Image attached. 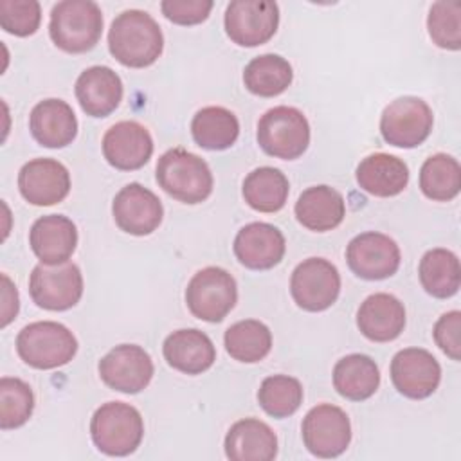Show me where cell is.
I'll list each match as a JSON object with an SVG mask.
<instances>
[{
  "instance_id": "cell-1",
  "label": "cell",
  "mask_w": 461,
  "mask_h": 461,
  "mask_svg": "<svg viewBox=\"0 0 461 461\" xmlns=\"http://www.w3.org/2000/svg\"><path fill=\"white\" fill-rule=\"evenodd\" d=\"M108 49L121 65L144 68L153 65L162 54L164 36L151 14L140 9H128L112 22Z\"/></svg>"
},
{
  "instance_id": "cell-9",
  "label": "cell",
  "mask_w": 461,
  "mask_h": 461,
  "mask_svg": "<svg viewBox=\"0 0 461 461\" xmlns=\"http://www.w3.org/2000/svg\"><path fill=\"white\" fill-rule=\"evenodd\" d=\"M32 301L45 310L63 312L76 306L83 295V276L77 265H36L29 277Z\"/></svg>"
},
{
  "instance_id": "cell-18",
  "label": "cell",
  "mask_w": 461,
  "mask_h": 461,
  "mask_svg": "<svg viewBox=\"0 0 461 461\" xmlns=\"http://www.w3.org/2000/svg\"><path fill=\"white\" fill-rule=\"evenodd\" d=\"M151 153L153 139L149 131L137 121L115 122L103 137V155L115 169H139L149 160Z\"/></svg>"
},
{
  "instance_id": "cell-36",
  "label": "cell",
  "mask_w": 461,
  "mask_h": 461,
  "mask_svg": "<svg viewBox=\"0 0 461 461\" xmlns=\"http://www.w3.org/2000/svg\"><path fill=\"white\" fill-rule=\"evenodd\" d=\"M34 394L29 384L20 378L0 380V427L2 430L22 427L32 414Z\"/></svg>"
},
{
  "instance_id": "cell-31",
  "label": "cell",
  "mask_w": 461,
  "mask_h": 461,
  "mask_svg": "<svg viewBox=\"0 0 461 461\" xmlns=\"http://www.w3.org/2000/svg\"><path fill=\"white\" fill-rule=\"evenodd\" d=\"M288 178L277 167L263 166L250 171L243 180L245 202L259 212H276L288 198Z\"/></svg>"
},
{
  "instance_id": "cell-26",
  "label": "cell",
  "mask_w": 461,
  "mask_h": 461,
  "mask_svg": "<svg viewBox=\"0 0 461 461\" xmlns=\"http://www.w3.org/2000/svg\"><path fill=\"white\" fill-rule=\"evenodd\" d=\"M297 221L315 232H326L340 225L346 216L342 194L330 185H313L301 193L295 202Z\"/></svg>"
},
{
  "instance_id": "cell-22",
  "label": "cell",
  "mask_w": 461,
  "mask_h": 461,
  "mask_svg": "<svg viewBox=\"0 0 461 461\" xmlns=\"http://www.w3.org/2000/svg\"><path fill=\"white\" fill-rule=\"evenodd\" d=\"M29 130L41 146L65 148L77 135V119L68 103L61 99H43L31 110Z\"/></svg>"
},
{
  "instance_id": "cell-5",
  "label": "cell",
  "mask_w": 461,
  "mask_h": 461,
  "mask_svg": "<svg viewBox=\"0 0 461 461\" xmlns=\"http://www.w3.org/2000/svg\"><path fill=\"white\" fill-rule=\"evenodd\" d=\"M16 351L34 369H54L74 358L77 340L67 326L54 321H38L18 333Z\"/></svg>"
},
{
  "instance_id": "cell-7",
  "label": "cell",
  "mask_w": 461,
  "mask_h": 461,
  "mask_svg": "<svg viewBox=\"0 0 461 461\" xmlns=\"http://www.w3.org/2000/svg\"><path fill=\"white\" fill-rule=\"evenodd\" d=\"M238 301L236 279L220 267L198 270L185 288V304L189 312L207 322H220Z\"/></svg>"
},
{
  "instance_id": "cell-34",
  "label": "cell",
  "mask_w": 461,
  "mask_h": 461,
  "mask_svg": "<svg viewBox=\"0 0 461 461\" xmlns=\"http://www.w3.org/2000/svg\"><path fill=\"white\" fill-rule=\"evenodd\" d=\"M420 189L434 202H448L456 198L461 189L459 162L447 153L429 157L420 169Z\"/></svg>"
},
{
  "instance_id": "cell-14",
  "label": "cell",
  "mask_w": 461,
  "mask_h": 461,
  "mask_svg": "<svg viewBox=\"0 0 461 461\" xmlns=\"http://www.w3.org/2000/svg\"><path fill=\"white\" fill-rule=\"evenodd\" d=\"M99 376L113 391L135 394L153 378V362L137 344H121L99 360Z\"/></svg>"
},
{
  "instance_id": "cell-4",
  "label": "cell",
  "mask_w": 461,
  "mask_h": 461,
  "mask_svg": "<svg viewBox=\"0 0 461 461\" xmlns=\"http://www.w3.org/2000/svg\"><path fill=\"white\" fill-rule=\"evenodd\" d=\"M94 445L106 456H128L137 450L144 436L140 412L124 402L103 403L90 420Z\"/></svg>"
},
{
  "instance_id": "cell-35",
  "label": "cell",
  "mask_w": 461,
  "mask_h": 461,
  "mask_svg": "<svg viewBox=\"0 0 461 461\" xmlns=\"http://www.w3.org/2000/svg\"><path fill=\"white\" fill-rule=\"evenodd\" d=\"M258 402L272 418H286L301 407L303 385L297 378L288 375L267 376L259 385Z\"/></svg>"
},
{
  "instance_id": "cell-32",
  "label": "cell",
  "mask_w": 461,
  "mask_h": 461,
  "mask_svg": "<svg viewBox=\"0 0 461 461\" xmlns=\"http://www.w3.org/2000/svg\"><path fill=\"white\" fill-rule=\"evenodd\" d=\"M292 65L277 54H263L249 61L243 70V83L249 92L259 97L283 94L292 83Z\"/></svg>"
},
{
  "instance_id": "cell-11",
  "label": "cell",
  "mask_w": 461,
  "mask_h": 461,
  "mask_svg": "<svg viewBox=\"0 0 461 461\" xmlns=\"http://www.w3.org/2000/svg\"><path fill=\"white\" fill-rule=\"evenodd\" d=\"M290 292L299 308L306 312H322L339 297L340 274L331 261L324 258H308L292 272Z\"/></svg>"
},
{
  "instance_id": "cell-20",
  "label": "cell",
  "mask_w": 461,
  "mask_h": 461,
  "mask_svg": "<svg viewBox=\"0 0 461 461\" xmlns=\"http://www.w3.org/2000/svg\"><path fill=\"white\" fill-rule=\"evenodd\" d=\"M29 243L41 263L59 265L74 254L77 229L74 221L63 214H47L32 223Z\"/></svg>"
},
{
  "instance_id": "cell-15",
  "label": "cell",
  "mask_w": 461,
  "mask_h": 461,
  "mask_svg": "<svg viewBox=\"0 0 461 461\" xmlns=\"http://www.w3.org/2000/svg\"><path fill=\"white\" fill-rule=\"evenodd\" d=\"M391 380L398 393L412 400L430 396L441 380L439 362L421 348H405L391 360Z\"/></svg>"
},
{
  "instance_id": "cell-13",
  "label": "cell",
  "mask_w": 461,
  "mask_h": 461,
  "mask_svg": "<svg viewBox=\"0 0 461 461\" xmlns=\"http://www.w3.org/2000/svg\"><path fill=\"white\" fill-rule=\"evenodd\" d=\"M346 259L353 274L367 281H378L396 274L402 256L393 238L367 230L348 243Z\"/></svg>"
},
{
  "instance_id": "cell-2",
  "label": "cell",
  "mask_w": 461,
  "mask_h": 461,
  "mask_svg": "<svg viewBox=\"0 0 461 461\" xmlns=\"http://www.w3.org/2000/svg\"><path fill=\"white\" fill-rule=\"evenodd\" d=\"M101 32L103 13L92 0H63L50 11V40L65 52L79 54L94 49Z\"/></svg>"
},
{
  "instance_id": "cell-23",
  "label": "cell",
  "mask_w": 461,
  "mask_h": 461,
  "mask_svg": "<svg viewBox=\"0 0 461 461\" xmlns=\"http://www.w3.org/2000/svg\"><path fill=\"white\" fill-rule=\"evenodd\" d=\"M357 326L360 333L373 342L394 340L405 328V308L391 294H373L360 304Z\"/></svg>"
},
{
  "instance_id": "cell-24",
  "label": "cell",
  "mask_w": 461,
  "mask_h": 461,
  "mask_svg": "<svg viewBox=\"0 0 461 461\" xmlns=\"http://www.w3.org/2000/svg\"><path fill=\"white\" fill-rule=\"evenodd\" d=\"M162 353L166 362L185 375H200L216 360L212 340L196 328L176 330L166 337Z\"/></svg>"
},
{
  "instance_id": "cell-40",
  "label": "cell",
  "mask_w": 461,
  "mask_h": 461,
  "mask_svg": "<svg viewBox=\"0 0 461 461\" xmlns=\"http://www.w3.org/2000/svg\"><path fill=\"white\" fill-rule=\"evenodd\" d=\"M434 340L452 360L461 358V313L457 310L443 313L434 324Z\"/></svg>"
},
{
  "instance_id": "cell-19",
  "label": "cell",
  "mask_w": 461,
  "mask_h": 461,
  "mask_svg": "<svg viewBox=\"0 0 461 461\" xmlns=\"http://www.w3.org/2000/svg\"><path fill=\"white\" fill-rule=\"evenodd\" d=\"M283 232L265 221H254L241 227L234 238V254L238 261L250 270H268L285 256Z\"/></svg>"
},
{
  "instance_id": "cell-21",
  "label": "cell",
  "mask_w": 461,
  "mask_h": 461,
  "mask_svg": "<svg viewBox=\"0 0 461 461\" xmlns=\"http://www.w3.org/2000/svg\"><path fill=\"white\" fill-rule=\"evenodd\" d=\"M76 97L90 117H106L122 99V81L110 67L94 65L83 70L76 81Z\"/></svg>"
},
{
  "instance_id": "cell-28",
  "label": "cell",
  "mask_w": 461,
  "mask_h": 461,
  "mask_svg": "<svg viewBox=\"0 0 461 461\" xmlns=\"http://www.w3.org/2000/svg\"><path fill=\"white\" fill-rule=\"evenodd\" d=\"M380 385V371L376 362L362 353L342 357L333 367L335 391L351 402L367 400Z\"/></svg>"
},
{
  "instance_id": "cell-30",
  "label": "cell",
  "mask_w": 461,
  "mask_h": 461,
  "mask_svg": "<svg viewBox=\"0 0 461 461\" xmlns=\"http://www.w3.org/2000/svg\"><path fill=\"white\" fill-rule=\"evenodd\" d=\"M421 286L438 299L457 294L461 285V267L454 252L447 249H432L423 254L418 267Z\"/></svg>"
},
{
  "instance_id": "cell-29",
  "label": "cell",
  "mask_w": 461,
  "mask_h": 461,
  "mask_svg": "<svg viewBox=\"0 0 461 461\" xmlns=\"http://www.w3.org/2000/svg\"><path fill=\"white\" fill-rule=\"evenodd\" d=\"M191 133L200 148L220 151L230 148L240 135L238 117L223 106H205L191 121Z\"/></svg>"
},
{
  "instance_id": "cell-3",
  "label": "cell",
  "mask_w": 461,
  "mask_h": 461,
  "mask_svg": "<svg viewBox=\"0 0 461 461\" xmlns=\"http://www.w3.org/2000/svg\"><path fill=\"white\" fill-rule=\"evenodd\" d=\"M157 182L169 196L184 203H200L212 193L211 167L184 148H173L160 155Z\"/></svg>"
},
{
  "instance_id": "cell-38",
  "label": "cell",
  "mask_w": 461,
  "mask_h": 461,
  "mask_svg": "<svg viewBox=\"0 0 461 461\" xmlns=\"http://www.w3.org/2000/svg\"><path fill=\"white\" fill-rule=\"evenodd\" d=\"M41 22V7L36 0H0V25L14 36H31Z\"/></svg>"
},
{
  "instance_id": "cell-6",
  "label": "cell",
  "mask_w": 461,
  "mask_h": 461,
  "mask_svg": "<svg viewBox=\"0 0 461 461\" xmlns=\"http://www.w3.org/2000/svg\"><path fill=\"white\" fill-rule=\"evenodd\" d=\"M258 144L270 157L294 160L310 144L308 119L294 106H274L258 122Z\"/></svg>"
},
{
  "instance_id": "cell-27",
  "label": "cell",
  "mask_w": 461,
  "mask_h": 461,
  "mask_svg": "<svg viewBox=\"0 0 461 461\" xmlns=\"http://www.w3.org/2000/svg\"><path fill=\"white\" fill-rule=\"evenodd\" d=\"M357 182L369 194L396 196L409 184V167L394 155L373 153L357 166Z\"/></svg>"
},
{
  "instance_id": "cell-8",
  "label": "cell",
  "mask_w": 461,
  "mask_h": 461,
  "mask_svg": "<svg viewBox=\"0 0 461 461\" xmlns=\"http://www.w3.org/2000/svg\"><path fill=\"white\" fill-rule=\"evenodd\" d=\"M434 115L430 106L414 95H403L391 101L380 117V133L384 140L396 148H416L432 131Z\"/></svg>"
},
{
  "instance_id": "cell-39",
  "label": "cell",
  "mask_w": 461,
  "mask_h": 461,
  "mask_svg": "<svg viewBox=\"0 0 461 461\" xmlns=\"http://www.w3.org/2000/svg\"><path fill=\"white\" fill-rule=\"evenodd\" d=\"M164 16L178 25H196L202 23L211 9V0H164L160 4Z\"/></svg>"
},
{
  "instance_id": "cell-41",
  "label": "cell",
  "mask_w": 461,
  "mask_h": 461,
  "mask_svg": "<svg viewBox=\"0 0 461 461\" xmlns=\"http://www.w3.org/2000/svg\"><path fill=\"white\" fill-rule=\"evenodd\" d=\"M2 283H4V290H2V328H5L18 313V292L16 286L11 283V279L2 274Z\"/></svg>"
},
{
  "instance_id": "cell-10",
  "label": "cell",
  "mask_w": 461,
  "mask_h": 461,
  "mask_svg": "<svg viewBox=\"0 0 461 461\" xmlns=\"http://www.w3.org/2000/svg\"><path fill=\"white\" fill-rule=\"evenodd\" d=\"M303 443L317 457H337L351 441V423L348 414L331 403L312 407L301 427Z\"/></svg>"
},
{
  "instance_id": "cell-25",
  "label": "cell",
  "mask_w": 461,
  "mask_h": 461,
  "mask_svg": "<svg viewBox=\"0 0 461 461\" xmlns=\"http://www.w3.org/2000/svg\"><path fill=\"white\" fill-rule=\"evenodd\" d=\"M225 456L232 461H270L277 456L276 432L261 420L236 421L225 436Z\"/></svg>"
},
{
  "instance_id": "cell-33",
  "label": "cell",
  "mask_w": 461,
  "mask_h": 461,
  "mask_svg": "<svg viewBox=\"0 0 461 461\" xmlns=\"http://www.w3.org/2000/svg\"><path fill=\"white\" fill-rule=\"evenodd\" d=\"M223 342L227 353L234 360L254 364L263 360L270 353L272 333L268 326L261 321L245 319L227 328Z\"/></svg>"
},
{
  "instance_id": "cell-17",
  "label": "cell",
  "mask_w": 461,
  "mask_h": 461,
  "mask_svg": "<svg viewBox=\"0 0 461 461\" xmlns=\"http://www.w3.org/2000/svg\"><path fill=\"white\" fill-rule=\"evenodd\" d=\"M18 189L32 205H54L68 194L70 175L54 158H32L18 173Z\"/></svg>"
},
{
  "instance_id": "cell-16",
  "label": "cell",
  "mask_w": 461,
  "mask_h": 461,
  "mask_svg": "<svg viewBox=\"0 0 461 461\" xmlns=\"http://www.w3.org/2000/svg\"><path fill=\"white\" fill-rule=\"evenodd\" d=\"M112 214L121 230L133 236H146L160 225L164 209L153 191L131 182L115 194Z\"/></svg>"
},
{
  "instance_id": "cell-37",
  "label": "cell",
  "mask_w": 461,
  "mask_h": 461,
  "mask_svg": "<svg viewBox=\"0 0 461 461\" xmlns=\"http://www.w3.org/2000/svg\"><path fill=\"white\" fill-rule=\"evenodd\" d=\"M430 40L447 50L461 47V4L459 2H436L432 4L427 18Z\"/></svg>"
},
{
  "instance_id": "cell-12",
  "label": "cell",
  "mask_w": 461,
  "mask_h": 461,
  "mask_svg": "<svg viewBox=\"0 0 461 461\" xmlns=\"http://www.w3.org/2000/svg\"><path fill=\"white\" fill-rule=\"evenodd\" d=\"M225 32L241 47L267 43L277 31L279 7L268 0H234L225 9Z\"/></svg>"
}]
</instances>
